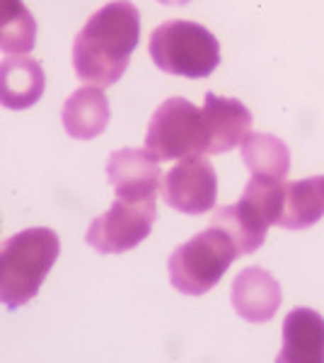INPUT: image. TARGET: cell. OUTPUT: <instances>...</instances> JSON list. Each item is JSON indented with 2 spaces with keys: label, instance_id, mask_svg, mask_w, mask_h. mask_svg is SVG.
<instances>
[{
  "label": "cell",
  "instance_id": "obj_6",
  "mask_svg": "<svg viewBox=\"0 0 324 363\" xmlns=\"http://www.w3.org/2000/svg\"><path fill=\"white\" fill-rule=\"evenodd\" d=\"M145 150L157 162L184 160L211 150V133L203 109L184 97H169L155 109L145 133Z\"/></svg>",
  "mask_w": 324,
  "mask_h": 363
},
{
  "label": "cell",
  "instance_id": "obj_13",
  "mask_svg": "<svg viewBox=\"0 0 324 363\" xmlns=\"http://www.w3.org/2000/svg\"><path fill=\"white\" fill-rule=\"evenodd\" d=\"M61 119L68 136L90 140L99 136L109 124V99L102 87H80L66 99Z\"/></svg>",
  "mask_w": 324,
  "mask_h": 363
},
{
  "label": "cell",
  "instance_id": "obj_17",
  "mask_svg": "<svg viewBox=\"0 0 324 363\" xmlns=\"http://www.w3.org/2000/svg\"><path fill=\"white\" fill-rule=\"evenodd\" d=\"M3 13V29H0V44L8 54H29L34 49L37 25L32 13L20 0H3L0 3Z\"/></svg>",
  "mask_w": 324,
  "mask_h": 363
},
{
  "label": "cell",
  "instance_id": "obj_15",
  "mask_svg": "<svg viewBox=\"0 0 324 363\" xmlns=\"http://www.w3.org/2000/svg\"><path fill=\"white\" fill-rule=\"evenodd\" d=\"M324 216V177H308L286 184L284 213L279 225L288 230H305Z\"/></svg>",
  "mask_w": 324,
  "mask_h": 363
},
{
  "label": "cell",
  "instance_id": "obj_2",
  "mask_svg": "<svg viewBox=\"0 0 324 363\" xmlns=\"http://www.w3.org/2000/svg\"><path fill=\"white\" fill-rule=\"evenodd\" d=\"M61 255V240L49 228H29L3 242L0 252V298L10 310L39 294L46 274Z\"/></svg>",
  "mask_w": 324,
  "mask_h": 363
},
{
  "label": "cell",
  "instance_id": "obj_12",
  "mask_svg": "<svg viewBox=\"0 0 324 363\" xmlns=\"http://www.w3.org/2000/svg\"><path fill=\"white\" fill-rule=\"evenodd\" d=\"M284 363H324V318L310 308H296L284 322Z\"/></svg>",
  "mask_w": 324,
  "mask_h": 363
},
{
  "label": "cell",
  "instance_id": "obj_9",
  "mask_svg": "<svg viewBox=\"0 0 324 363\" xmlns=\"http://www.w3.org/2000/svg\"><path fill=\"white\" fill-rule=\"evenodd\" d=\"M107 174L116 199L123 201H155L160 194V162L145 148H121L111 153Z\"/></svg>",
  "mask_w": 324,
  "mask_h": 363
},
{
  "label": "cell",
  "instance_id": "obj_8",
  "mask_svg": "<svg viewBox=\"0 0 324 363\" xmlns=\"http://www.w3.org/2000/svg\"><path fill=\"white\" fill-rule=\"evenodd\" d=\"M218 177L216 169L206 157L194 155L179 160L164 174L162 179V199L169 208L179 213L201 216L216 206Z\"/></svg>",
  "mask_w": 324,
  "mask_h": 363
},
{
  "label": "cell",
  "instance_id": "obj_10",
  "mask_svg": "<svg viewBox=\"0 0 324 363\" xmlns=\"http://www.w3.org/2000/svg\"><path fill=\"white\" fill-rule=\"evenodd\" d=\"M284 294L279 281L259 267L238 274L233 284V306L247 322H269L281 308Z\"/></svg>",
  "mask_w": 324,
  "mask_h": 363
},
{
  "label": "cell",
  "instance_id": "obj_7",
  "mask_svg": "<svg viewBox=\"0 0 324 363\" xmlns=\"http://www.w3.org/2000/svg\"><path fill=\"white\" fill-rule=\"evenodd\" d=\"M157 218L155 201H123L116 199L107 213L95 218L87 228V245L102 255H119L133 250L150 235Z\"/></svg>",
  "mask_w": 324,
  "mask_h": 363
},
{
  "label": "cell",
  "instance_id": "obj_4",
  "mask_svg": "<svg viewBox=\"0 0 324 363\" xmlns=\"http://www.w3.org/2000/svg\"><path fill=\"white\" fill-rule=\"evenodd\" d=\"M150 58L157 68L179 78H208L220 63L218 39L186 20L164 22L150 37Z\"/></svg>",
  "mask_w": 324,
  "mask_h": 363
},
{
  "label": "cell",
  "instance_id": "obj_18",
  "mask_svg": "<svg viewBox=\"0 0 324 363\" xmlns=\"http://www.w3.org/2000/svg\"><path fill=\"white\" fill-rule=\"evenodd\" d=\"M160 3H164V5H186L189 0H160Z\"/></svg>",
  "mask_w": 324,
  "mask_h": 363
},
{
  "label": "cell",
  "instance_id": "obj_11",
  "mask_svg": "<svg viewBox=\"0 0 324 363\" xmlns=\"http://www.w3.org/2000/svg\"><path fill=\"white\" fill-rule=\"evenodd\" d=\"M203 114L208 121L211 150L208 153H228L252 131V114L240 99L218 97L216 92H206Z\"/></svg>",
  "mask_w": 324,
  "mask_h": 363
},
{
  "label": "cell",
  "instance_id": "obj_1",
  "mask_svg": "<svg viewBox=\"0 0 324 363\" xmlns=\"http://www.w3.org/2000/svg\"><path fill=\"white\" fill-rule=\"evenodd\" d=\"M140 42V13L128 0H114L87 20L73 44L80 80L97 87L119 83Z\"/></svg>",
  "mask_w": 324,
  "mask_h": 363
},
{
  "label": "cell",
  "instance_id": "obj_3",
  "mask_svg": "<svg viewBox=\"0 0 324 363\" xmlns=\"http://www.w3.org/2000/svg\"><path fill=\"white\" fill-rule=\"evenodd\" d=\"M284 179L252 174L242 199L233 206L218 208L211 225L225 230L238 245L240 255H252L264 245L269 225H279L284 213Z\"/></svg>",
  "mask_w": 324,
  "mask_h": 363
},
{
  "label": "cell",
  "instance_id": "obj_16",
  "mask_svg": "<svg viewBox=\"0 0 324 363\" xmlns=\"http://www.w3.org/2000/svg\"><path fill=\"white\" fill-rule=\"evenodd\" d=\"M242 160L252 174L284 179L291 169V150L271 133H250L242 143Z\"/></svg>",
  "mask_w": 324,
  "mask_h": 363
},
{
  "label": "cell",
  "instance_id": "obj_14",
  "mask_svg": "<svg viewBox=\"0 0 324 363\" xmlns=\"http://www.w3.org/2000/svg\"><path fill=\"white\" fill-rule=\"evenodd\" d=\"M44 68L34 58H3L0 66V102L8 109H27L44 95Z\"/></svg>",
  "mask_w": 324,
  "mask_h": 363
},
{
  "label": "cell",
  "instance_id": "obj_5",
  "mask_svg": "<svg viewBox=\"0 0 324 363\" xmlns=\"http://www.w3.org/2000/svg\"><path fill=\"white\" fill-rule=\"evenodd\" d=\"M240 257L238 245L225 230L211 225L189 242L179 245L169 257V281L179 294L203 296L223 279Z\"/></svg>",
  "mask_w": 324,
  "mask_h": 363
}]
</instances>
